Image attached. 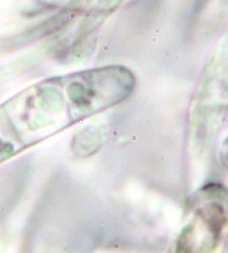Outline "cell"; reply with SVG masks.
I'll return each mask as SVG.
<instances>
[{"label": "cell", "instance_id": "6da1fadb", "mask_svg": "<svg viewBox=\"0 0 228 253\" xmlns=\"http://www.w3.org/2000/svg\"><path fill=\"white\" fill-rule=\"evenodd\" d=\"M224 220V208L217 201H208L197 207L193 218L182 230L174 253H211Z\"/></svg>", "mask_w": 228, "mask_h": 253}]
</instances>
